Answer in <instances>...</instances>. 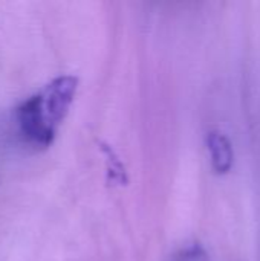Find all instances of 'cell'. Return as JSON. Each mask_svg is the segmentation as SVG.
Instances as JSON below:
<instances>
[{
	"label": "cell",
	"mask_w": 260,
	"mask_h": 261,
	"mask_svg": "<svg viewBox=\"0 0 260 261\" xmlns=\"http://www.w3.org/2000/svg\"><path fill=\"white\" fill-rule=\"evenodd\" d=\"M173 261H210V258L204 246H201L199 243H193L184 248Z\"/></svg>",
	"instance_id": "cell-4"
},
{
	"label": "cell",
	"mask_w": 260,
	"mask_h": 261,
	"mask_svg": "<svg viewBox=\"0 0 260 261\" xmlns=\"http://www.w3.org/2000/svg\"><path fill=\"white\" fill-rule=\"evenodd\" d=\"M78 80L70 75H63L51 81L41 93H38L40 110L44 122L57 132L58 125L64 121L69 107L75 98Z\"/></svg>",
	"instance_id": "cell-1"
},
{
	"label": "cell",
	"mask_w": 260,
	"mask_h": 261,
	"mask_svg": "<svg viewBox=\"0 0 260 261\" xmlns=\"http://www.w3.org/2000/svg\"><path fill=\"white\" fill-rule=\"evenodd\" d=\"M17 121L23 136L37 147H49L54 142L55 133L43 119L38 95L23 101L17 109Z\"/></svg>",
	"instance_id": "cell-2"
},
{
	"label": "cell",
	"mask_w": 260,
	"mask_h": 261,
	"mask_svg": "<svg viewBox=\"0 0 260 261\" xmlns=\"http://www.w3.org/2000/svg\"><path fill=\"white\" fill-rule=\"evenodd\" d=\"M207 147L210 153L211 167L216 174H227L234 164V151L231 141L219 130H213L207 135Z\"/></svg>",
	"instance_id": "cell-3"
}]
</instances>
